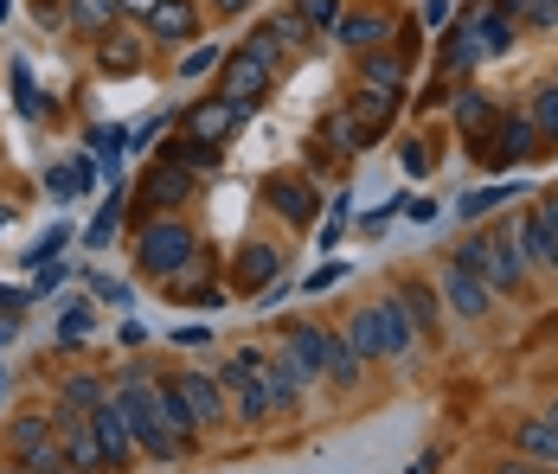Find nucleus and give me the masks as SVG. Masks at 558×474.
<instances>
[{"instance_id":"1","label":"nucleus","mask_w":558,"mask_h":474,"mask_svg":"<svg viewBox=\"0 0 558 474\" xmlns=\"http://www.w3.org/2000/svg\"><path fill=\"white\" fill-rule=\"evenodd\" d=\"M116 404H122V423H129V436H135L142 455H155V462H180V455H186L180 436H173V423H168V411H161V385H148V378L129 372V385L116 391Z\"/></svg>"},{"instance_id":"2","label":"nucleus","mask_w":558,"mask_h":474,"mask_svg":"<svg viewBox=\"0 0 558 474\" xmlns=\"http://www.w3.org/2000/svg\"><path fill=\"white\" fill-rule=\"evenodd\" d=\"M456 264H469L495 295H520V282H526V257H520V224L507 218L495 224L488 238H462L456 244Z\"/></svg>"},{"instance_id":"3","label":"nucleus","mask_w":558,"mask_h":474,"mask_svg":"<svg viewBox=\"0 0 558 474\" xmlns=\"http://www.w3.org/2000/svg\"><path fill=\"white\" fill-rule=\"evenodd\" d=\"M193 231L180 224V218H155V224H142V238H135V264L142 276H180V269L193 264Z\"/></svg>"},{"instance_id":"4","label":"nucleus","mask_w":558,"mask_h":474,"mask_svg":"<svg viewBox=\"0 0 558 474\" xmlns=\"http://www.w3.org/2000/svg\"><path fill=\"white\" fill-rule=\"evenodd\" d=\"M219 71H225L219 97H225V104H244V109H251L264 90H270V71H277V64H270V58H257V46H238Z\"/></svg>"},{"instance_id":"5","label":"nucleus","mask_w":558,"mask_h":474,"mask_svg":"<svg viewBox=\"0 0 558 474\" xmlns=\"http://www.w3.org/2000/svg\"><path fill=\"white\" fill-rule=\"evenodd\" d=\"M437 289H444V308H456L462 320H482V315H488V302H495V289H488V282H482L469 264H456V257L444 264Z\"/></svg>"},{"instance_id":"6","label":"nucleus","mask_w":558,"mask_h":474,"mask_svg":"<svg viewBox=\"0 0 558 474\" xmlns=\"http://www.w3.org/2000/svg\"><path fill=\"white\" fill-rule=\"evenodd\" d=\"M58 455H64L77 474H104L110 469V462H104V442H97V429H90V417H77V411H58Z\"/></svg>"},{"instance_id":"7","label":"nucleus","mask_w":558,"mask_h":474,"mask_svg":"<svg viewBox=\"0 0 558 474\" xmlns=\"http://www.w3.org/2000/svg\"><path fill=\"white\" fill-rule=\"evenodd\" d=\"M238 122H244V104L213 97V104H193L180 116V135H193V142H206V148H225V142L238 135Z\"/></svg>"},{"instance_id":"8","label":"nucleus","mask_w":558,"mask_h":474,"mask_svg":"<svg viewBox=\"0 0 558 474\" xmlns=\"http://www.w3.org/2000/svg\"><path fill=\"white\" fill-rule=\"evenodd\" d=\"M282 360L295 366L302 385L322 378V366H328V327H315V320H289V327H282Z\"/></svg>"},{"instance_id":"9","label":"nucleus","mask_w":558,"mask_h":474,"mask_svg":"<svg viewBox=\"0 0 558 474\" xmlns=\"http://www.w3.org/2000/svg\"><path fill=\"white\" fill-rule=\"evenodd\" d=\"M264 199H270L295 231H308V224L322 218V199H315V186H308L302 173H270V180H264Z\"/></svg>"},{"instance_id":"10","label":"nucleus","mask_w":558,"mask_h":474,"mask_svg":"<svg viewBox=\"0 0 558 474\" xmlns=\"http://www.w3.org/2000/svg\"><path fill=\"white\" fill-rule=\"evenodd\" d=\"M168 391L180 398V411H186V417L199 423V429L225 417V391H219V378H206V372H173V378H168Z\"/></svg>"},{"instance_id":"11","label":"nucleus","mask_w":558,"mask_h":474,"mask_svg":"<svg viewBox=\"0 0 558 474\" xmlns=\"http://www.w3.org/2000/svg\"><path fill=\"white\" fill-rule=\"evenodd\" d=\"M135 199H142V206L155 211H173V206H186V199H193V173H186V167H173V160H155V167H148V173H142V186H135Z\"/></svg>"},{"instance_id":"12","label":"nucleus","mask_w":558,"mask_h":474,"mask_svg":"<svg viewBox=\"0 0 558 474\" xmlns=\"http://www.w3.org/2000/svg\"><path fill=\"white\" fill-rule=\"evenodd\" d=\"M142 33L161 39V46H180V39L199 33V7H193V0H155V13L142 20Z\"/></svg>"},{"instance_id":"13","label":"nucleus","mask_w":558,"mask_h":474,"mask_svg":"<svg viewBox=\"0 0 558 474\" xmlns=\"http://www.w3.org/2000/svg\"><path fill=\"white\" fill-rule=\"evenodd\" d=\"M90 429H97V442H104V462H110V469H122V462L135 455V436H129V423H122V404H116V398H104V404L90 411Z\"/></svg>"},{"instance_id":"14","label":"nucleus","mask_w":558,"mask_h":474,"mask_svg":"<svg viewBox=\"0 0 558 474\" xmlns=\"http://www.w3.org/2000/svg\"><path fill=\"white\" fill-rule=\"evenodd\" d=\"M231 276H238V289H244V295H257V289H277V276H282V251H277V244H244Z\"/></svg>"},{"instance_id":"15","label":"nucleus","mask_w":558,"mask_h":474,"mask_svg":"<svg viewBox=\"0 0 558 474\" xmlns=\"http://www.w3.org/2000/svg\"><path fill=\"white\" fill-rule=\"evenodd\" d=\"M391 116H398V97H386V90H366V84H360V97L347 104V122L360 129V142H379V135L391 129Z\"/></svg>"},{"instance_id":"16","label":"nucleus","mask_w":558,"mask_h":474,"mask_svg":"<svg viewBox=\"0 0 558 474\" xmlns=\"http://www.w3.org/2000/svg\"><path fill=\"white\" fill-rule=\"evenodd\" d=\"M404 77H411V58H404V52H386V46L360 52V84H366V90L398 97V90H404Z\"/></svg>"},{"instance_id":"17","label":"nucleus","mask_w":558,"mask_h":474,"mask_svg":"<svg viewBox=\"0 0 558 474\" xmlns=\"http://www.w3.org/2000/svg\"><path fill=\"white\" fill-rule=\"evenodd\" d=\"M391 33H398V26H391L386 13H340L335 20V39L347 52H373V46H386Z\"/></svg>"},{"instance_id":"18","label":"nucleus","mask_w":558,"mask_h":474,"mask_svg":"<svg viewBox=\"0 0 558 474\" xmlns=\"http://www.w3.org/2000/svg\"><path fill=\"white\" fill-rule=\"evenodd\" d=\"M104 71L110 77H129V71H142V52H148V33H122V26H110L104 39Z\"/></svg>"},{"instance_id":"19","label":"nucleus","mask_w":558,"mask_h":474,"mask_svg":"<svg viewBox=\"0 0 558 474\" xmlns=\"http://www.w3.org/2000/svg\"><path fill=\"white\" fill-rule=\"evenodd\" d=\"M462 26H469V39L482 46V58H501V52H513V20H501L495 7H475V13H469Z\"/></svg>"},{"instance_id":"20","label":"nucleus","mask_w":558,"mask_h":474,"mask_svg":"<svg viewBox=\"0 0 558 474\" xmlns=\"http://www.w3.org/2000/svg\"><path fill=\"white\" fill-rule=\"evenodd\" d=\"M116 20H122V7H116V0H64V26H71V33H84V39H104Z\"/></svg>"},{"instance_id":"21","label":"nucleus","mask_w":558,"mask_h":474,"mask_svg":"<svg viewBox=\"0 0 558 474\" xmlns=\"http://www.w3.org/2000/svg\"><path fill=\"white\" fill-rule=\"evenodd\" d=\"M257 378H264V391H270V411H295V398H302V378H295V366H289V360H270V353H264V360H257Z\"/></svg>"},{"instance_id":"22","label":"nucleus","mask_w":558,"mask_h":474,"mask_svg":"<svg viewBox=\"0 0 558 474\" xmlns=\"http://www.w3.org/2000/svg\"><path fill=\"white\" fill-rule=\"evenodd\" d=\"M533 142H539L533 116H501V129H495V167L501 160H533Z\"/></svg>"},{"instance_id":"23","label":"nucleus","mask_w":558,"mask_h":474,"mask_svg":"<svg viewBox=\"0 0 558 474\" xmlns=\"http://www.w3.org/2000/svg\"><path fill=\"white\" fill-rule=\"evenodd\" d=\"M373 315H379V327H386V360H411L417 327H411V315H404V302H398V295H386Z\"/></svg>"},{"instance_id":"24","label":"nucleus","mask_w":558,"mask_h":474,"mask_svg":"<svg viewBox=\"0 0 558 474\" xmlns=\"http://www.w3.org/2000/svg\"><path fill=\"white\" fill-rule=\"evenodd\" d=\"M52 442V417L46 411H26V417L7 423V449H13V462H26L33 449H46Z\"/></svg>"},{"instance_id":"25","label":"nucleus","mask_w":558,"mask_h":474,"mask_svg":"<svg viewBox=\"0 0 558 474\" xmlns=\"http://www.w3.org/2000/svg\"><path fill=\"white\" fill-rule=\"evenodd\" d=\"M513 449H520V455H533V462H553V469H558V429L546 417L520 423V429H513Z\"/></svg>"},{"instance_id":"26","label":"nucleus","mask_w":558,"mask_h":474,"mask_svg":"<svg viewBox=\"0 0 558 474\" xmlns=\"http://www.w3.org/2000/svg\"><path fill=\"white\" fill-rule=\"evenodd\" d=\"M347 347H353L360 360H386V327H379L373 308H360V315L347 320Z\"/></svg>"},{"instance_id":"27","label":"nucleus","mask_w":558,"mask_h":474,"mask_svg":"<svg viewBox=\"0 0 558 474\" xmlns=\"http://www.w3.org/2000/svg\"><path fill=\"white\" fill-rule=\"evenodd\" d=\"M58 404H64V411H77V417H90V411L104 404V378H90V372H71V378L58 385Z\"/></svg>"},{"instance_id":"28","label":"nucleus","mask_w":558,"mask_h":474,"mask_svg":"<svg viewBox=\"0 0 558 474\" xmlns=\"http://www.w3.org/2000/svg\"><path fill=\"white\" fill-rule=\"evenodd\" d=\"M475 64H482V46L469 39V26H449L444 33V71L449 77H469Z\"/></svg>"},{"instance_id":"29","label":"nucleus","mask_w":558,"mask_h":474,"mask_svg":"<svg viewBox=\"0 0 558 474\" xmlns=\"http://www.w3.org/2000/svg\"><path fill=\"white\" fill-rule=\"evenodd\" d=\"M161 160L186 167V173H213V167H219V148H206V142H193V135H173L168 148H161Z\"/></svg>"},{"instance_id":"30","label":"nucleus","mask_w":558,"mask_h":474,"mask_svg":"<svg viewBox=\"0 0 558 474\" xmlns=\"http://www.w3.org/2000/svg\"><path fill=\"white\" fill-rule=\"evenodd\" d=\"M322 378H335L340 391L360 385V353L347 347V333H328V366H322Z\"/></svg>"},{"instance_id":"31","label":"nucleus","mask_w":558,"mask_h":474,"mask_svg":"<svg viewBox=\"0 0 558 474\" xmlns=\"http://www.w3.org/2000/svg\"><path fill=\"white\" fill-rule=\"evenodd\" d=\"M488 122H495V97H488V90H462V104H456V129H462V135H482Z\"/></svg>"},{"instance_id":"32","label":"nucleus","mask_w":558,"mask_h":474,"mask_svg":"<svg viewBox=\"0 0 558 474\" xmlns=\"http://www.w3.org/2000/svg\"><path fill=\"white\" fill-rule=\"evenodd\" d=\"M533 129H539V142H558V84H539L533 90Z\"/></svg>"},{"instance_id":"33","label":"nucleus","mask_w":558,"mask_h":474,"mask_svg":"<svg viewBox=\"0 0 558 474\" xmlns=\"http://www.w3.org/2000/svg\"><path fill=\"white\" fill-rule=\"evenodd\" d=\"M398 302H404V315H411V327H437V295H430L424 282L398 289Z\"/></svg>"},{"instance_id":"34","label":"nucleus","mask_w":558,"mask_h":474,"mask_svg":"<svg viewBox=\"0 0 558 474\" xmlns=\"http://www.w3.org/2000/svg\"><path fill=\"white\" fill-rule=\"evenodd\" d=\"M322 142H328L335 155H360V148H366V142H360V129L347 122V109H340V116H328V122H322Z\"/></svg>"},{"instance_id":"35","label":"nucleus","mask_w":558,"mask_h":474,"mask_svg":"<svg viewBox=\"0 0 558 474\" xmlns=\"http://www.w3.org/2000/svg\"><path fill=\"white\" fill-rule=\"evenodd\" d=\"M13 474H77V469H71L64 455H58V436H52L46 449H33L26 462H13Z\"/></svg>"},{"instance_id":"36","label":"nucleus","mask_w":558,"mask_h":474,"mask_svg":"<svg viewBox=\"0 0 558 474\" xmlns=\"http://www.w3.org/2000/svg\"><path fill=\"white\" fill-rule=\"evenodd\" d=\"M513 193H520V186H513V180H501V186H482V193H469V199H462V218H482V211L507 206V199H513Z\"/></svg>"},{"instance_id":"37","label":"nucleus","mask_w":558,"mask_h":474,"mask_svg":"<svg viewBox=\"0 0 558 474\" xmlns=\"http://www.w3.org/2000/svg\"><path fill=\"white\" fill-rule=\"evenodd\" d=\"M116 224H122V199H110V206H104L97 218H90V231H84V244H90V251H104V244L116 238Z\"/></svg>"},{"instance_id":"38","label":"nucleus","mask_w":558,"mask_h":474,"mask_svg":"<svg viewBox=\"0 0 558 474\" xmlns=\"http://www.w3.org/2000/svg\"><path fill=\"white\" fill-rule=\"evenodd\" d=\"M295 20L315 33V26H335L340 20V0H295Z\"/></svg>"},{"instance_id":"39","label":"nucleus","mask_w":558,"mask_h":474,"mask_svg":"<svg viewBox=\"0 0 558 474\" xmlns=\"http://www.w3.org/2000/svg\"><path fill=\"white\" fill-rule=\"evenodd\" d=\"M398 167H404V173H411V180H424V173H430V167H437V155H430V148H424V142H404V148H398Z\"/></svg>"},{"instance_id":"40","label":"nucleus","mask_w":558,"mask_h":474,"mask_svg":"<svg viewBox=\"0 0 558 474\" xmlns=\"http://www.w3.org/2000/svg\"><path fill=\"white\" fill-rule=\"evenodd\" d=\"M64 244H71V231H64V224H52V238H39V244H33V257H26V264H33V269L58 264V251H64Z\"/></svg>"},{"instance_id":"41","label":"nucleus","mask_w":558,"mask_h":474,"mask_svg":"<svg viewBox=\"0 0 558 474\" xmlns=\"http://www.w3.org/2000/svg\"><path fill=\"white\" fill-rule=\"evenodd\" d=\"M219 64H225V52H219V46H206V52L180 58V77H186V84H193V77H206V71H219Z\"/></svg>"},{"instance_id":"42","label":"nucleus","mask_w":558,"mask_h":474,"mask_svg":"<svg viewBox=\"0 0 558 474\" xmlns=\"http://www.w3.org/2000/svg\"><path fill=\"white\" fill-rule=\"evenodd\" d=\"M513 13H526L533 26H553V20H558V0H513Z\"/></svg>"},{"instance_id":"43","label":"nucleus","mask_w":558,"mask_h":474,"mask_svg":"<svg viewBox=\"0 0 558 474\" xmlns=\"http://www.w3.org/2000/svg\"><path fill=\"white\" fill-rule=\"evenodd\" d=\"M84 333H90V308H71V315L58 320V340H64V347H71V340H84Z\"/></svg>"},{"instance_id":"44","label":"nucleus","mask_w":558,"mask_h":474,"mask_svg":"<svg viewBox=\"0 0 558 474\" xmlns=\"http://www.w3.org/2000/svg\"><path fill=\"white\" fill-rule=\"evenodd\" d=\"M270 39H277V46H308V26H302V20H277Z\"/></svg>"},{"instance_id":"45","label":"nucleus","mask_w":558,"mask_h":474,"mask_svg":"<svg viewBox=\"0 0 558 474\" xmlns=\"http://www.w3.org/2000/svg\"><path fill=\"white\" fill-rule=\"evenodd\" d=\"M90 295H104V302H116V308H122V302H129V289H122V282H116V276H90Z\"/></svg>"},{"instance_id":"46","label":"nucleus","mask_w":558,"mask_h":474,"mask_svg":"<svg viewBox=\"0 0 558 474\" xmlns=\"http://www.w3.org/2000/svg\"><path fill=\"white\" fill-rule=\"evenodd\" d=\"M398 211H404L411 224H430V218H437V199H398Z\"/></svg>"},{"instance_id":"47","label":"nucleus","mask_w":558,"mask_h":474,"mask_svg":"<svg viewBox=\"0 0 558 474\" xmlns=\"http://www.w3.org/2000/svg\"><path fill=\"white\" fill-rule=\"evenodd\" d=\"M495 474H558L553 462H533V455H520V462H495Z\"/></svg>"},{"instance_id":"48","label":"nucleus","mask_w":558,"mask_h":474,"mask_svg":"<svg viewBox=\"0 0 558 474\" xmlns=\"http://www.w3.org/2000/svg\"><path fill=\"white\" fill-rule=\"evenodd\" d=\"M533 218H539V224H546V231H553V244H558V193H546V199H539V206H533Z\"/></svg>"},{"instance_id":"49","label":"nucleus","mask_w":558,"mask_h":474,"mask_svg":"<svg viewBox=\"0 0 558 474\" xmlns=\"http://www.w3.org/2000/svg\"><path fill=\"white\" fill-rule=\"evenodd\" d=\"M424 26H449V0H424Z\"/></svg>"},{"instance_id":"50","label":"nucleus","mask_w":558,"mask_h":474,"mask_svg":"<svg viewBox=\"0 0 558 474\" xmlns=\"http://www.w3.org/2000/svg\"><path fill=\"white\" fill-rule=\"evenodd\" d=\"M340 276H347V269H340V264H328V269H315V276H308V289H335Z\"/></svg>"},{"instance_id":"51","label":"nucleus","mask_w":558,"mask_h":474,"mask_svg":"<svg viewBox=\"0 0 558 474\" xmlns=\"http://www.w3.org/2000/svg\"><path fill=\"white\" fill-rule=\"evenodd\" d=\"M206 340H213V327H199V320H193V327H180V347H206Z\"/></svg>"},{"instance_id":"52","label":"nucleus","mask_w":558,"mask_h":474,"mask_svg":"<svg viewBox=\"0 0 558 474\" xmlns=\"http://www.w3.org/2000/svg\"><path fill=\"white\" fill-rule=\"evenodd\" d=\"M26 308V289H0V315H20Z\"/></svg>"},{"instance_id":"53","label":"nucleus","mask_w":558,"mask_h":474,"mask_svg":"<svg viewBox=\"0 0 558 474\" xmlns=\"http://www.w3.org/2000/svg\"><path fill=\"white\" fill-rule=\"evenodd\" d=\"M116 7H122V13H135V20H148V13H155V0H116Z\"/></svg>"},{"instance_id":"54","label":"nucleus","mask_w":558,"mask_h":474,"mask_svg":"<svg viewBox=\"0 0 558 474\" xmlns=\"http://www.w3.org/2000/svg\"><path fill=\"white\" fill-rule=\"evenodd\" d=\"M13 333H20V315H0V347H7Z\"/></svg>"},{"instance_id":"55","label":"nucleus","mask_w":558,"mask_h":474,"mask_svg":"<svg viewBox=\"0 0 558 474\" xmlns=\"http://www.w3.org/2000/svg\"><path fill=\"white\" fill-rule=\"evenodd\" d=\"M213 7H219V13H244V7H251V0H213Z\"/></svg>"},{"instance_id":"56","label":"nucleus","mask_w":558,"mask_h":474,"mask_svg":"<svg viewBox=\"0 0 558 474\" xmlns=\"http://www.w3.org/2000/svg\"><path fill=\"white\" fill-rule=\"evenodd\" d=\"M437 462H444V455H424V462H417L411 474H437Z\"/></svg>"},{"instance_id":"57","label":"nucleus","mask_w":558,"mask_h":474,"mask_svg":"<svg viewBox=\"0 0 558 474\" xmlns=\"http://www.w3.org/2000/svg\"><path fill=\"white\" fill-rule=\"evenodd\" d=\"M546 423H553V429H558V398H553V404H546Z\"/></svg>"},{"instance_id":"58","label":"nucleus","mask_w":558,"mask_h":474,"mask_svg":"<svg viewBox=\"0 0 558 474\" xmlns=\"http://www.w3.org/2000/svg\"><path fill=\"white\" fill-rule=\"evenodd\" d=\"M7 224H13V211H7V206H0V231H7Z\"/></svg>"},{"instance_id":"59","label":"nucleus","mask_w":558,"mask_h":474,"mask_svg":"<svg viewBox=\"0 0 558 474\" xmlns=\"http://www.w3.org/2000/svg\"><path fill=\"white\" fill-rule=\"evenodd\" d=\"M7 13H13V0H0V20H7Z\"/></svg>"},{"instance_id":"60","label":"nucleus","mask_w":558,"mask_h":474,"mask_svg":"<svg viewBox=\"0 0 558 474\" xmlns=\"http://www.w3.org/2000/svg\"><path fill=\"white\" fill-rule=\"evenodd\" d=\"M0 385H7V372H0Z\"/></svg>"}]
</instances>
